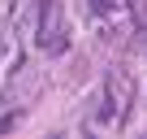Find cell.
Masks as SVG:
<instances>
[{"instance_id":"1","label":"cell","mask_w":147,"mask_h":139,"mask_svg":"<svg viewBox=\"0 0 147 139\" xmlns=\"http://www.w3.org/2000/svg\"><path fill=\"white\" fill-rule=\"evenodd\" d=\"M117 117V74H108L104 83V104H100V122H113Z\"/></svg>"},{"instance_id":"2","label":"cell","mask_w":147,"mask_h":139,"mask_svg":"<svg viewBox=\"0 0 147 139\" xmlns=\"http://www.w3.org/2000/svg\"><path fill=\"white\" fill-rule=\"evenodd\" d=\"M87 5H91L95 13H108V9H113V0H87Z\"/></svg>"},{"instance_id":"3","label":"cell","mask_w":147,"mask_h":139,"mask_svg":"<svg viewBox=\"0 0 147 139\" xmlns=\"http://www.w3.org/2000/svg\"><path fill=\"white\" fill-rule=\"evenodd\" d=\"M13 122H18V117H13V113H9V117H0V135H5V130H9V126H13Z\"/></svg>"}]
</instances>
